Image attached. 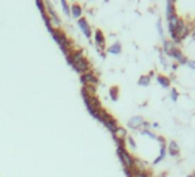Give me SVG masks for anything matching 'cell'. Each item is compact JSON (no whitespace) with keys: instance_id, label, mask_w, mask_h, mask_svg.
<instances>
[{"instance_id":"11","label":"cell","mask_w":195,"mask_h":177,"mask_svg":"<svg viewBox=\"0 0 195 177\" xmlns=\"http://www.w3.org/2000/svg\"><path fill=\"white\" fill-rule=\"evenodd\" d=\"M95 41H97V44L99 46H103L104 45L103 34L100 30H97V32H95Z\"/></svg>"},{"instance_id":"12","label":"cell","mask_w":195,"mask_h":177,"mask_svg":"<svg viewBox=\"0 0 195 177\" xmlns=\"http://www.w3.org/2000/svg\"><path fill=\"white\" fill-rule=\"evenodd\" d=\"M79 25L82 27V30L84 31L85 32V35L87 37H90V27H88V24H87V22L84 20V19H82V20H79Z\"/></svg>"},{"instance_id":"13","label":"cell","mask_w":195,"mask_h":177,"mask_svg":"<svg viewBox=\"0 0 195 177\" xmlns=\"http://www.w3.org/2000/svg\"><path fill=\"white\" fill-rule=\"evenodd\" d=\"M122 51V47H121V44L119 43H116L114 44L113 46H110L108 48V52L109 53H113V54H119Z\"/></svg>"},{"instance_id":"7","label":"cell","mask_w":195,"mask_h":177,"mask_svg":"<svg viewBox=\"0 0 195 177\" xmlns=\"http://www.w3.org/2000/svg\"><path fill=\"white\" fill-rule=\"evenodd\" d=\"M173 14H176L175 1H168L166 3V19L173 15Z\"/></svg>"},{"instance_id":"15","label":"cell","mask_w":195,"mask_h":177,"mask_svg":"<svg viewBox=\"0 0 195 177\" xmlns=\"http://www.w3.org/2000/svg\"><path fill=\"white\" fill-rule=\"evenodd\" d=\"M83 80H84L85 83H97V78H95L92 74H87V75H85V76L83 77Z\"/></svg>"},{"instance_id":"8","label":"cell","mask_w":195,"mask_h":177,"mask_svg":"<svg viewBox=\"0 0 195 177\" xmlns=\"http://www.w3.org/2000/svg\"><path fill=\"white\" fill-rule=\"evenodd\" d=\"M175 44H173V41H171V40H164V52L166 55H170V53H171V51L175 48Z\"/></svg>"},{"instance_id":"19","label":"cell","mask_w":195,"mask_h":177,"mask_svg":"<svg viewBox=\"0 0 195 177\" xmlns=\"http://www.w3.org/2000/svg\"><path fill=\"white\" fill-rule=\"evenodd\" d=\"M160 61L162 62V64H163V67H164V68H166L169 66L168 61H166V59H165L164 53H163V52H160Z\"/></svg>"},{"instance_id":"25","label":"cell","mask_w":195,"mask_h":177,"mask_svg":"<svg viewBox=\"0 0 195 177\" xmlns=\"http://www.w3.org/2000/svg\"><path fill=\"white\" fill-rule=\"evenodd\" d=\"M187 177H195V174H192V175H188Z\"/></svg>"},{"instance_id":"16","label":"cell","mask_w":195,"mask_h":177,"mask_svg":"<svg viewBox=\"0 0 195 177\" xmlns=\"http://www.w3.org/2000/svg\"><path fill=\"white\" fill-rule=\"evenodd\" d=\"M110 98L114 101H116L118 99V87L117 86H113L110 89Z\"/></svg>"},{"instance_id":"20","label":"cell","mask_w":195,"mask_h":177,"mask_svg":"<svg viewBox=\"0 0 195 177\" xmlns=\"http://www.w3.org/2000/svg\"><path fill=\"white\" fill-rule=\"evenodd\" d=\"M157 30H158V34H160V36L163 38L164 37V32H163V27H162V21L161 20H158L157 21Z\"/></svg>"},{"instance_id":"1","label":"cell","mask_w":195,"mask_h":177,"mask_svg":"<svg viewBox=\"0 0 195 177\" xmlns=\"http://www.w3.org/2000/svg\"><path fill=\"white\" fill-rule=\"evenodd\" d=\"M118 141V155L121 158V161L125 166V169H133V164H134V159L131 157V154L129 153L128 151L125 150L124 146V141Z\"/></svg>"},{"instance_id":"5","label":"cell","mask_w":195,"mask_h":177,"mask_svg":"<svg viewBox=\"0 0 195 177\" xmlns=\"http://www.w3.org/2000/svg\"><path fill=\"white\" fill-rule=\"evenodd\" d=\"M156 80H157V83L161 85L162 87H164V89H168L170 86V84H171V80L169 77H166L165 75H162V74H158L157 76H156Z\"/></svg>"},{"instance_id":"3","label":"cell","mask_w":195,"mask_h":177,"mask_svg":"<svg viewBox=\"0 0 195 177\" xmlns=\"http://www.w3.org/2000/svg\"><path fill=\"white\" fill-rule=\"evenodd\" d=\"M144 122H145V121H144V117L137 115V116L131 117V119L128 121V127L130 128V129H138V128H140L142 124H144Z\"/></svg>"},{"instance_id":"23","label":"cell","mask_w":195,"mask_h":177,"mask_svg":"<svg viewBox=\"0 0 195 177\" xmlns=\"http://www.w3.org/2000/svg\"><path fill=\"white\" fill-rule=\"evenodd\" d=\"M129 143H130V145H131V147H132V148H133V150H135V148H137L135 141H133V138H132V137H129Z\"/></svg>"},{"instance_id":"18","label":"cell","mask_w":195,"mask_h":177,"mask_svg":"<svg viewBox=\"0 0 195 177\" xmlns=\"http://www.w3.org/2000/svg\"><path fill=\"white\" fill-rule=\"evenodd\" d=\"M141 134L142 135H147V136H149L150 138H153V139H156V141H157V136H156L154 132H151L150 130H148V129H142Z\"/></svg>"},{"instance_id":"6","label":"cell","mask_w":195,"mask_h":177,"mask_svg":"<svg viewBox=\"0 0 195 177\" xmlns=\"http://www.w3.org/2000/svg\"><path fill=\"white\" fill-rule=\"evenodd\" d=\"M168 150L171 157H177V155H179V153H180L179 145L177 144V141H170V144H169V146H168Z\"/></svg>"},{"instance_id":"17","label":"cell","mask_w":195,"mask_h":177,"mask_svg":"<svg viewBox=\"0 0 195 177\" xmlns=\"http://www.w3.org/2000/svg\"><path fill=\"white\" fill-rule=\"evenodd\" d=\"M178 97H179V93L178 91H177V89L176 87H172L171 89V93H170V98L172 99V101H177L178 100Z\"/></svg>"},{"instance_id":"21","label":"cell","mask_w":195,"mask_h":177,"mask_svg":"<svg viewBox=\"0 0 195 177\" xmlns=\"http://www.w3.org/2000/svg\"><path fill=\"white\" fill-rule=\"evenodd\" d=\"M74 9H75V12H72V13H74V16L75 17L79 16V15H81V7H79V6H75Z\"/></svg>"},{"instance_id":"2","label":"cell","mask_w":195,"mask_h":177,"mask_svg":"<svg viewBox=\"0 0 195 177\" xmlns=\"http://www.w3.org/2000/svg\"><path fill=\"white\" fill-rule=\"evenodd\" d=\"M169 57H172L173 59H176V60L178 61L180 64H187V58L182 54V52L180 50H179L178 47H175L173 50L171 51V53H170V55Z\"/></svg>"},{"instance_id":"10","label":"cell","mask_w":195,"mask_h":177,"mask_svg":"<svg viewBox=\"0 0 195 177\" xmlns=\"http://www.w3.org/2000/svg\"><path fill=\"white\" fill-rule=\"evenodd\" d=\"M149 83H150V77L148 75H142V76H140V78L138 80V84L141 85V86H148Z\"/></svg>"},{"instance_id":"14","label":"cell","mask_w":195,"mask_h":177,"mask_svg":"<svg viewBox=\"0 0 195 177\" xmlns=\"http://www.w3.org/2000/svg\"><path fill=\"white\" fill-rule=\"evenodd\" d=\"M75 67L77 68L78 70H85V69H87L88 68V66H87V64L85 62V60L84 59H82L81 61H78L77 64H75Z\"/></svg>"},{"instance_id":"9","label":"cell","mask_w":195,"mask_h":177,"mask_svg":"<svg viewBox=\"0 0 195 177\" xmlns=\"http://www.w3.org/2000/svg\"><path fill=\"white\" fill-rule=\"evenodd\" d=\"M126 136V130L123 128H118L117 130L115 131V137L116 141H124V137Z\"/></svg>"},{"instance_id":"22","label":"cell","mask_w":195,"mask_h":177,"mask_svg":"<svg viewBox=\"0 0 195 177\" xmlns=\"http://www.w3.org/2000/svg\"><path fill=\"white\" fill-rule=\"evenodd\" d=\"M187 66H188L191 69H193V70H195V60H187Z\"/></svg>"},{"instance_id":"24","label":"cell","mask_w":195,"mask_h":177,"mask_svg":"<svg viewBox=\"0 0 195 177\" xmlns=\"http://www.w3.org/2000/svg\"><path fill=\"white\" fill-rule=\"evenodd\" d=\"M153 127L157 128V127H158V124H157V123H154V124H153Z\"/></svg>"},{"instance_id":"4","label":"cell","mask_w":195,"mask_h":177,"mask_svg":"<svg viewBox=\"0 0 195 177\" xmlns=\"http://www.w3.org/2000/svg\"><path fill=\"white\" fill-rule=\"evenodd\" d=\"M157 141L161 143V151H160V155L157 157V159H155L154 163L157 164L158 162H161L163 159L165 158V151H166V148H165V139L164 137H157Z\"/></svg>"}]
</instances>
